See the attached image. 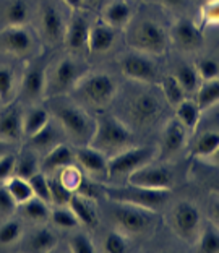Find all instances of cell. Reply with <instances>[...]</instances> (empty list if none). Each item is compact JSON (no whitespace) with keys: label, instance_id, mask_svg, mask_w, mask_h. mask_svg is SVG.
I'll use <instances>...</instances> for the list:
<instances>
[{"label":"cell","instance_id":"obj_1","mask_svg":"<svg viewBox=\"0 0 219 253\" xmlns=\"http://www.w3.org/2000/svg\"><path fill=\"white\" fill-rule=\"evenodd\" d=\"M133 135L130 128L120 120L111 116L99 117L94 125L93 135L89 138V146L99 149L101 153H120L131 145Z\"/></svg>","mask_w":219,"mask_h":253},{"label":"cell","instance_id":"obj_2","mask_svg":"<svg viewBox=\"0 0 219 253\" xmlns=\"http://www.w3.org/2000/svg\"><path fill=\"white\" fill-rule=\"evenodd\" d=\"M104 193L115 203H129L153 211L167 200L171 190L143 188L129 183V187H106Z\"/></svg>","mask_w":219,"mask_h":253},{"label":"cell","instance_id":"obj_3","mask_svg":"<svg viewBox=\"0 0 219 253\" xmlns=\"http://www.w3.org/2000/svg\"><path fill=\"white\" fill-rule=\"evenodd\" d=\"M80 97L91 106H106L115 94V83L109 75L91 73L82 77L75 84Z\"/></svg>","mask_w":219,"mask_h":253},{"label":"cell","instance_id":"obj_4","mask_svg":"<svg viewBox=\"0 0 219 253\" xmlns=\"http://www.w3.org/2000/svg\"><path fill=\"white\" fill-rule=\"evenodd\" d=\"M156 156L153 146H140V148H127L117 153L107 163V177H119L130 174L141 166L149 164Z\"/></svg>","mask_w":219,"mask_h":253},{"label":"cell","instance_id":"obj_5","mask_svg":"<svg viewBox=\"0 0 219 253\" xmlns=\"http://www.w3.org/2000/svg\"><path fill=\"white\" fill-rule=\"evenodd\" d=\"M131 45L140 52L146 54H161L167 45L166 31L158 23L151 20H143L131 31Z\"/></svg>","mask_w":219,"mask_h":253},{"label":"cell","instance_id":"obj_6","mask_svg":"<svg viewBox=\"0 0 219 253\" xmlns=\"http://www.w3.org/2000/svg\"><path fill=\"white\" fill-rule=\"evenodd\" d=\"M114 221L125 232L140 234L153 224V211L129 203H117L114 210Z\"/></svg>","mask_w":219,"mask_h":253},{"label":"cell","instance_id":"obj_7","mask_svg":"<svg viewBox=\"0 0 219 253\" xmlns=\"http://www.w3.org/2000/svg\"><path fill=\"white\" fill-rule=\"evenodd\" d=\"M127 182L130 185L143 187V188H153V190H171L174 177L172 172L163 168V166H151L145 164L140 169H136L129 174Z\"/></svg>","mask_w":219,"mask_h":253},{"label":"cell","instance_id":"obj_8","mask_svg":"<svg viewBox=\"0 0 219 253\" xmlns=\"http://www.w3.org/2000/svg\"><path fill=\"white\" fill-rule=\"evenodd\" d=\"M55 117L63 126V130H67V133L77 140H85L93 135L91 120L82 109L73 106H59L55 109Z\"/></svg>","mask_w":219,"mask_h":253},{"label":"cell","instance_id":"obj_9","mask_svg":"<svg viewBox=\"0 0 219 253\" xmlns=\"http://www.w3.org/2000/svg\"><path fill=\"white\" fill-rule=\"evenodd\" d=\"M172 227L183 240H193L200 227V211L188 201H180L172 210Z\"/></svg>","mask_w":219,"mask_h":253},{"label":"cell","instance_id":"obj_10","mask_svg":"<svg viewBox=\"0 0 219 253\" xmlns=\"http://www.w3.org/2000/svg\"><path fill=\"white\" fill-rule=\"evenodd\" d=\"M120 68L127 78L135 80V82H153L156 78V67L154 63L143 55L138 54H127L120 59Z\"/></svg>","mask_w":219,"mask_h":253},{"label":"cell","instance_id":"obj_11","mask_svg":"<svg viewBox=\"0 0 219 253\" xmlns=\"http://www.w3.org/2000/svg\"><path fill=\"white\" fill-rule=\"evenodd\" d=\"M172 39L182 49H198L203 44V31L192 20L182 18L172 26Z\"/></svg>","mask_w":219,"mask_h":253},{"label":"cell","instance_id":"obj_12","mask_svg":"<svg viewBox=\"0 0 219 253\" xmlns=\"http://www.w3.org/2000/svg\"><path fill=\"white\" fill-rule=\"evenodd\" d=\"M82 67L72 59H62L54 67L52 72V89L54 91H67L82 78Z\"/></svg>","mask_w":219,"mask_h":253},{"label":"cell","instance_id":"obj_13","mask_svg":"<svg viewBox=\"0 0 219 253\" xmlns=\"http://www.w3.org/2000/svg\"><path fill=\"white\" fill-rule=\"evenodd\" d=\"M185 126H183L178 120H172V122L167 124L163 133V140H161V153L159 158L166 159L174 156L175 153H178L185 145Z\"/></svg>","mask_w":219,"mask_h":253},{"label":"cell","instance_id":"obj_14","mask_svg":"<svg viewBox=\"0 0 219 253\" xmlns=\"http://www.w3.org/2000/svg\"><path fill=\"white\" fill-rule=\"evenodd\" d=\"M0 42L5 50L18 55L30 52L33 47L31 34L23 26H7V30L0 34Z\"/></svg>","mask_w":219,"mask_h":253},{"label":"cell","instance_id":"obj_15","mask_svg":"<svg viewBox=\"0 0 219 253\" xmlns=\"http://www.w3.org/2000/svg\"><path fill=\"white\" fill-rule=\"evenodd\" d=\"M161 104L151 94H140L130 102V116L135 119L136 124H149L159 116Z\"/></svg>","mask_w":219,"mask_h":253},{"label":"cell","instance_id":"obj_16","mask_svg":"<svg viewBox=\"0 0 219 253\" xmlns=\"http://www.w3.org/2000/svg\"><path fill=\"white\" fill-rule=\"evenodd\" d=\"M89 21L83 15L73 16L70 25L65 28V44L72 50H83L88 47V36H89Z\"/></svg>","mask_w":219,"mask_h":253},{"label":"cell","instance_id":"obj_17","mask_svg":"<svg viewBox=\"0 0 219 253\" xmlns=\"http://www.w3.org/2000/svg\"><path fill=\"white\" fill-rule=\"evenodd\" d=\"M41 30L44 38L50 42H57L65 36V25L62 15L52 5H45L41 10Z\"/></svg>","mask_w":219,"mask_h":253},{"label":"cell","instance_id":"obj_18","mask_svg":"<svg viewBox=\"0 0 219 253\" xmlns=\"http://www.w3.org/2000/svg\"><path fill=\"white\" fill-rule=\"evenodd\" d=\"M115 41V30L107 25V23H96L89 28V36H88V49L93 54H102L107 52L112 47Z\"/></svg>","mask_w":219,"mask_h":253},{"label":"cell","instance_id":"obj_19","mask_svg":"<svg viewBox=\"0 0 219 253\" xmlns=\"http://www.w3.org/2000/svg\"><path fill=\"white\" fill-rule=\"evenodd\" d=\"M77 159L85 170L93 175H107V163L109 159L104 153L96 148H80L77 151Z\"/></svg>","mask_w":219,"mask_h":253},{"label":"cell","instance_id":"obj_20","mask_svg":"<svg viewBox=\"0 0 219 253\" xmlns=\"http://www.w3.org/2000/svg\"><path fill=\"white\" fill-rule=\"evenodd\" d=\"M73 158H75V154L72 151V148L68 145H63V143H59V145H55V148L50 149L47 153V156L44 158L41 164V170L44 174H52V172L72 164Z\"/></svg>","mask_w":219,"mask_h":253},{"label":"cell","instance_id":"obj_21","mask_svg":"<svg viewBox=\"0 0 219 253\" xmlns=\"http://www.w3.org/2000/svg\"><path fill=\"white\" fill-rule=\"evenodd\" d=\"M23 133V119L16 109H10L0 116V140L16 141Z\"/></svg>","mask_w":219,"mask_h":253},{"label":"cell","instance_id":"obj_22","mask_svg":"<svg viewBox=\"0 0 219 253\" xmlns=\"http://www.w3.org/2000/svg\"><path fill=\"white\" fill-rule=\"evenodd\" d=\"M45 86H47L45 73L39 67H30L25 72V77H23V93L30 99L41 97L45 91Z\"/></svg>","mask_w":219,"mask_h":253},{"label":"cell","instance_id":"obj_23","mask_svg":"<svg viewBox=\"0 0 219 253\" xmlns=\"http://www.w3.org/2000/svg\"><path fill=\"white\" fill-rule=\"evenodd\" d=\"M68 208H70L75 216L78 217V221L85 224L88 227H96L97 226V214L94 206L89 203V200H86L80 195L73 193V197L68 201Z\"/></svg>","mask_w":219,"mask_h":253},{"label":"cell","instance_id":"obj_24","mask_svg":"<svg viewBox=\"0 0 219 253\" xmlns=\"http://www.w3.org/2000/svg\"><path fill=\"white\" fill-rule=\"evenodd\" d=\"M3 20L7 26H23L30 20V5L26 0H8L3 8Z\"/></svg>","mask_w":219,"mask_h":253},{"label":"cell","instance_id":"obj_25","mask_svg":"<svg viewBox=\"0 0 219 253\" xmlns=\"http://www.w3.org/2000/svg\"><path fill=\"white\" fill-rule=\"evenodd\" d=\"M104 21L112 28L124 26L131 16V8L125 0H114L104 8Z\"/></svg>","mask_w":219,"mask_h":253},{"label":"cell","instance_id":"obj_26","mask_svg":"<svg viewBox=\"0 0 219 253\" xmlns=\"http://www.w3.org/2000/svg\"><path fill=\"white\" fill-rule=\"evenodd\" d=\"M175 114H177V120L185 126V128L193 130V128H197V125H198L201 109L198 107V104L195 101L183 99L180 104H177Z\"/></svg>","mask_w":219,"mask_h":253},{"label":"cell","instance_id":"obj_27","mask_svg":"<svg viewBox=\"0 0 219 253\" xmlns=\"http://www.w3.org/2000/svg\"><path fill=\"white\" fill-rule=\"evenodd\" d=\"M5 187H7L10 195L16 201V205L26 203L28 200H31L34 197L30 182H28L26 179H21V177H18V175L8 177L7 182H5Z\"/></svg>","mask_w":219,"mask_h":253},{"label":"cell","instance_id":"obj_28","mask_svg":"<svg viewBox=\"0 0 219 253\" xmlns=\"http://www.w3.org/2000/svg\"><path fill=\"white\" fill-rule=\"evenodd\" d=\"M21 206H23V216H25L26 219H30L31 222H44V221H47L50 216L47 201H44L41 198L33 197Z\"/></svg>","mask_w":219,"mask_h":253},{"label":"cell","instance_id":"obj_29","mask_svg":"<svg viewBox=\"0 0 219 253\" xmlns=\"http://www.w3.org/2000/svg\"><path fill=\"white\" fill-rule=\"evenodd\" d=\"M218 102H219V78L205 82L197 94L198 107L201 111H205V109H210L211 106L218 104Z\"/></svg>","mask_w":219,"mask_h":253},{"label":"cell","instance_id":"obj_30","mask_svg":"<svg viewBox=\"0 0 219 253\" xmlns=\"http://www.w3.org/2000/svg\"><path fill=\"white\" fill-rule=\"evenodd\" d=\"M174 77L177 78V82L180 83L185 93H192L198 88L200 84V77L197 68L193 65H188V63H182V65L177 67V70L174 73Z\"/></svg>","mask_w":219,"mask_h":253},{"label":"cell","instance_id":"obj_31","mask_svg":"<svg viewBox=\"0 0 219 253\" xmlns=\"http://www.w3.org/2000/svg\"><path fill=\"white\" fill-rule=\"evenodd\" d=\"M49 124V112L45 109H33L28 116L23 119V133L31 136L38 133L44 125Z\"/></svg>","mask_w":219,"mask_h":253},{"label":"cell","instance_id":"obj_32","mask_svg":"<svg viewBox=\"0 0 219 253\" xmlns=\"http://www.w3.org/2000/svg\"><path fill=\"white\" fill-rule=\"evenodd\" d=\"M219 146V131H205L193 146V154L200 158H208Z\"/></svg>","mask_w":219,"mask_h":253},{"label":"cell","instance_id":"obj_33","mask_svg":"<svg viewBox=\"0 0 219 253\" xmlns=\"http://www.w3.org/2000/svg\"><path fill=\"white\" fill-rule=\"evenodd\" d=\"M57 245V237L52 231L49 229H39L33 235L30 240V250L31 252H50L55 249Z\"/></svg>","mask_w":219,"mask_h":253},{"label":"cell","instance_id":"obj_34","mask_svg":"<svg viewBox=\"0 0 219 253\" xmlns=\"http://www.w3.org/2000/svg\"><path fill=\"white\" fill-rule=\"evenodd\" d=\"M59 141V133H57L54 125H44L38 133H34L30 136V143L38 149H45V148H52L55 143Z\"/></svg>","mask_w":219,"mask_h":253},{"label":"cell","instance_id":"obj_35","mask_svg":"<svg viewBox=\"0 0 219 253\" xmlns=\"http://www.w3.org/2000/svg\"><path fill=\"white\" fill-rule=\"evenodd\" d=\"M163 91L164 94L167 97V101L171 102V104H180V102L185 99V91H183V88L180 86V83L177 82V78L174 77V75H171V77H166L163 80Z\"/></svg>","mask_w":219,"mask_h":253},{"label":"cell","instance_id":"obj_36","mask_svg":"<svg viewBox=\"0 0 219 253\" xmlns=\"http://www.w3.org/2000/svg\"><path fill=\"white\" fill-rule=\"evenodd\" d=\"M13 172H15V175L21 177V179L30 180L36 172H39L38 161L34 159L31 154H25V156H21L20 159L15 161Z\"/></svg>","mask_w":219,"mask_h":253},{"label":"cell","instance_id":"obj_37","mask_svg":"<svg viewBox=\"0 0 219 253\" xmlns=\"http://www.w3.org/2000/svg\"><path fill=\"white\" fill-rule=\"evenodd\" d=\"M23 234V226L20 221H7L0 227V245L8 247L20 240Z\"/></svg>","mask_w":219,"mask_h":253},{"label":"cell","instance_id":"obj_38","mask_svg":"<svg viewBox=\"0 0 219 253\" xmlns=\"http://www.w3.org/2000/svg\"><path fill=\"white\" fill-rule=\"evenodd\" d=\"M82 179H83V174L82 170L78 168H75V166L68 164L65 168L60 169V175H59V180L63 187H67L70 192H77L78 185L82 183Z\"/></svg>","mask_w":219,"mask_h":253},{"label":"cell","instance_id":"obj_39","mask_svg":"<svg viewBox=\"0 0 219 253\" xmlns=\"http://www.w3.org/2000/svg\"><path fill=\"white\" fill-rule=\"evenodd\" d=\"M50 219L54 221L55 226L63 227V229H73L80 224L78 217L75 216V212L70 208H63V206H59V208L50 212Z\"/></svg>","mask_w":219,"mask_h":253},{"label":"cell","instance_id":"obj_40","mask_svg":"<svg viewBox=\"0 0 219 253\" xmlns=\"http://www.w3.org/2000/svg\"><path fill=\"white\" fill-rule=\"evenodd\" d=\"M50 188V201H54L57 206H68V201L73 197V192H70L67 187H63L59 179H49Z\"/></svg>","mask_w":219,"mask_h":253},{"label":"cell","instance_id":"obj_41","mask_svg":"<svg viewBox=\"0 0 219 253\" xmlns=\"http://www.w3.org/2000/svg\"><path fill=\"white\" fill-rule=\"evenodd\" d=\"M30 185L33 188V193L36 198H41L44 201H50V188H49V179L45 177L44 172H36L30 180Z\"/></svg>","mask_w":219,"mask_h":253},{"label":"cell","instance_id":"obj_42","mask_svg":"<svg viewBox=\"0 0 219 253\" xmlns=\"http://www.w3.org/2000/svg\"><path fill=\"white\" fill-rule=\"evenodd\" d=\"M198 252L201 253H218L219 252V232L216 229H205L198 242Z\"/></svg>","mask_w":219,"mask_h":253},{"label":"cell","instance_id":"obj_43","mask_svg":"<svg viewBox=\"0 0 219 253\" xmlns=\"http://www.w3.org/2000/svg\"><path fill=\"white\" fill-rule=\"evenodd\" d=\"M195 68H197L200 80H203V82L216 80L219 77V63L213 59H200Z\"/></svg>","mask_w":219,"mask_h":253},{"label":"cell","instance_id":"obj_44","mask_svg":"<svg viewBox=\"0 0 219 253\" xmlns=\"http://www.w3.org/2000/svg\"><path fill=\"white\" fill-rule=\"evenodd\" d=\"M13 72L8 67H0V99L8 101L11 96V89H13Z\"/></svg>","mask_w":219,"mask_h":253},{"label":"cell","instance_id":"obj_45","mask_svg":"<svg viewBox=\"0 0 219 253\" xmlns=\"http://www.w3.org/2000/svg\"><path fill=\"white\" fill-rule=\"evenodd\" d=\"M203 25H219V0H208L201 7Z\"/></svg>","mask_w":219,"mask_h":253},{"label":"cell","instance_id":"obj_46","mask_svg":"<svg viewBox=\"0 0 219 253\" xmlns=\"http://www.w3.org/2000/svg\"><path fill=\"white\" fill-rule=\"evenodd\" d=\"M104 252L107 253H125L127 240L120 232H111L104 242Z\"/></svg>","mask_w":219,"mask_h":253},{"label":"cell","instance_id":"obj_47","mask_svg":"<svg viewBox=\"0 0 219 253\" xmlns=\"http://www.w3.org/2000/svg\"><path fill=\"white\" fill-rule=\"evenodd\" d=\"M70 252H73V253H93L94 245L88 239V235L77 234L70 239Z\"/></svg>","mask_w":219,"mask_h":253},{"label":"cell","instance_id":"obj_48","mask_svg":"<svg viewBox=\"0 0 219 253\" xmlns=\"http://www.w3.org/2000/svg\"><path fill=\"white\" fill-rule=\"evenodd\" d=\"M77 195H80V197H83L86 200H96L97 197H99V187H97V183L89 180L88 177L83 175L82 179V183L78 185L77 192H75Z\"/></svg>","mask_w":219,"mask_h":253},{"label":"cell","instance_id":"obj_49","mask_svg":"<svg viewBox=\"0 0 219 253\" xmlns=\"http://www.w3.org/2000/svg\"><path fill=\"white\" fill-rule=\"evenodd\" d=\"M16 208V201L10 195L7 187H0V212L2 214H11Z\"/></svg>","mask_w":219,"mask_h":253},{"label":"cell","instance_id":"obj_50","mask_svg":"<svg viewBox=\"0 0 219 253\" xmlns=\"http://www.w3.org/2000/svg\"><path fill=\"white\" fill-rule=\"evenodd\" d=\"M15 161L16 158L11 156V154H3V156L0 158V182L7 180L11 175V172H13V168H15Z\"/></svg>","mask_w":219,"mask_h":253},{"label":"cell","instance_id":"obj_51","mask_svg":"<svg viewBox=\"0 0 219 253\" xmlns=\"http://www.w3.org/2000/svg\"><path fill=\"white\" fill-rule=\"evenodd\" d=\"M159 2L169 8H185L190 0H159Z\"/></svg>","mask_w":219,"mask_h":253},{"label":"cell","instance_id":"obj_52","mask_svg":"<svg viewBox=\"0 0 219 253\" xmlns=\"http://www.w3.org/2000/svg\"><path fill=\"white\" fill-rule=\"evenodd\" d=\"M63 2H65L68 7L70 8H73V10H78L80 7H83V0H63Z\"/></svg>","mask_w":219,"mask_h":253},{"label":"cell","instance_id":"obj_53","mask_svg":"<svg viewBox=\"0 0 219 253\" xmlns=\"http://www.w3.org/2000/svg\"><path fill=\"white\" fill-rule=\"evenodd\" d=\"M211 211H213V216L216 217V221L219 222V198L213 203V206H211Z\"/></svg>","mask_w":219,"mask_h":253},{"label":"cell","instance_id":"obj_54","mask_svg":"<svg viewBox=\"0 0 219 253\" xmlns=\"http://www.w3.org/2000/svg\"><path fill=\"white\" fill-rule=\"evenodd\" d=\"M210 158H211V161H213V163H215V164H218V166H219V146H218V149H216L215 153L211 154Z\"/></svg>","mask_w":219,"mask_h":253},{"label":"cell","instance_id":"obj_55","mask_svg":"<svg viewBox=\"0 0 219 253\" xmlns=\"http://www.w3.org/2000/svg\"><path fill=\"white\" fill-rule=\"evenodd\" d=\"M5 154V145H3V140H0V158Z\"/></svg>","mask_w":219,"mask_h":253},{"label":"cell","instance_id":"obj_56","mask_svg":"<svg viewBox=\"0 0 219 253\" xmlns=\"http://www.w3.org/2000/svg\"><path fill=\"white\" fill-rule=\"evenodd\" d=\"M99 0H83V3H86V5H96Z\"/></svg>","mask_w":219,"mask_h":253},{"label":"cell","instance_id":"obj_57","mask_svg":"<svg viewBox=\"0 0 219 253\" xmlns=\"http://www.w3.org/2000/svg\"><path fill=\"white\" fill-rule=\"evenodd\" d=\"M213 190H216V192L219 193V180L216 183H213Z\"/></svg>","mask_w":219,"mask_h":253}]
</instances>
